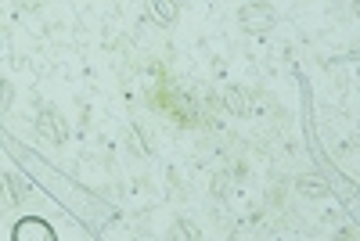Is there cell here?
I'll use <instances>...</instances> for the list:
<instances>
[{"instance_id": "6da1fadb", "label": "cell", "mask_w": 360, "mask_h": 241, "mask_svg": "<svg viewBox=\"0 0 360 241\" xmlns=\"http://www.w3.org/2000/svg\"><path fill=\"white\" fill-rule=\"evenodd\" d=\"M278 22V11L266 4V0H252V4H245L242 11H238V25L245 29V33L259 37V33H270Z\"/></svg>"}, {"instance_id": "7a4b0ae2", "label": "cell", "mask_w": 360, "mask_h": 241, "mask_svg": "<svg viewBox=\"0 0 360 241\" xmlns=\"http://www.w3.org/2000/svg\"><path fill=\"white\" fill-rule=\"evenodd\" d=\"M37 133L51 144H69V123L58 108H40L37 115Z\"/></svg>"}, {"instance_id": "3957f363", "label": "cell", "mask_w": 360, "mask_h": 241, "mask_svg": "<svg viewBox=\"0 0 360 241\" xmlns=\"http://www.w3.org/2000/svg\"><path fill=\"white\" fill-rule=\"evenodd\" d=\"M224 105H227V112L231 115H252V108H256V101H252V94H249V90L245 86H224Z\"/></svg>"}, {"instance_id": "277c9868", "label": "cell", "mask_w": 360, "mask_h": 241, "mask_svg": "<svg viewBox=\"0 0 360 241\" xmlns=\"http://www.w3.org/2000/svg\"><path fill=\"white\" fill-rule=\"evenodd\" d=\"M295 191L303 195V198H328V195H332L328 180H324V176H314V173L299 176V180H295Z\"/></svg>"}, {"instance_id": "5b68a950", "label": "cell", "mask_w": 360, "mask_h": 241, "mask_svg": "<svg viewBox=\"0 0 360 241\" xmlns=\"http://www.w3.org/2000/svg\"><path fill=\"white\" fill-rule=\"evenodd\" d=\"M148 4H152V15H155L162 25H176V18H180L176 0H148Z\"/></svg>"}, {"instance_id": "8992f818", "label": "cell", "mask_w": 360, "mask_h": 241, "mask_svg": "<svg viewBox=\"0 0 360 241\" xmlns=\"http://www.w3.org/2000/svg\"><path fill=\"white\" fill-rule=\"evenodd\" d=\"M169 234H173V237H180V241H198V237H202V230H198L191 220H173Z\"/></svg>"}, {"instance_id": "52a82bcc", "label": "cell", "mask_w": 360, "mask_h": 241, "mask_svg": "<svg viewBox=\"0 0 360 241\" xmlns=\"http://www.w3.org/2000/svg\"><path fill=\"white\" fill-rule=\"evenodd\" d=\"M11 101H15V86H11L8 79H0V112H8Z\"/></svg>"}, {"instance_id": "ba28073f", "label": "cell", "mask_w": 360, "mask_h": 241, "mask_svg": "<svg viewBox=\"0 0 360 241\" xmlns=\"http://www.w3.org/2000/svg\"><path fill=\"white\" fill-rule=\"evenodd\" d=\"M44 4H47V0H15V8H18V11H40Z\"/></svg>"}]
</instances>
